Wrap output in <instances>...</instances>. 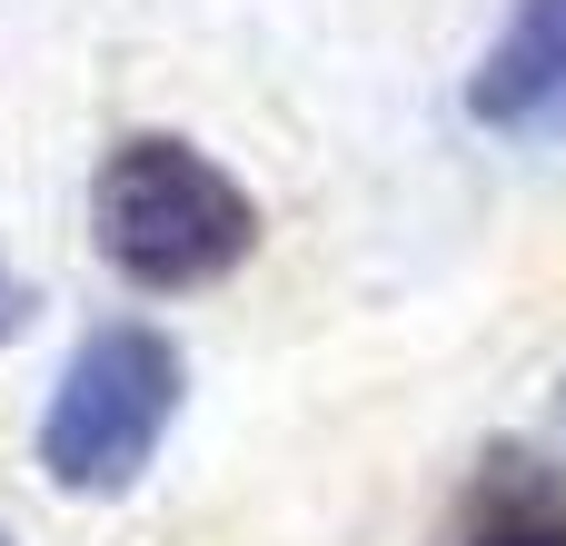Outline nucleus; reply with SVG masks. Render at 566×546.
I'll return each mask as SVG.
<instances>
[{
    "label": "nucleus",
    "mask_w": 566,
    "mask_h": 546,
    "mask_svg": "<svg viewBox=\"0 0 566 546\" xmlns=\"http://www.w3.org/2000/svg\"><path fill=\"white\" fill-rule=\"evenodd\" d=\"M90 229H99V259L129 288H209L259 249V199L209 149H189L169 129H139L99 159Z\"/></svg>",
    "instance_id": "obj_1"
},
{
    "label": "nucleus",
    "mask_w": 566,
    "mask_h": 546,
    "mask_svg": "<svg viewBox=\"0 0 566 546\" xmlns=\"http://www.w3.org/2000/svg\"><path fill=\"white\" fill-rule=\"evenodd\" d=\"M179 418V348L159 328H90L50 388L40 468L70 497H119Z\"/></svg>",
    "instance_id": "obj_2"
},
{
    "label": "nucleus",
    "mask_w": 566,
    "mask_h": 546,
    "mask_svg": "<svg viewBox=\"0 0 566 546\" xmlns=\"http://www.w3.org/2000/svg\"><path fill=\"white\" fill-rule=\"evenodd\" d=\"M468 119L497 139H566V0H517L468 70Z\"/></svg>",
    "instance_id": "obj_3"
},
{
    "label": "nucleus",
    "mask_w": 566,
    "mask_h": 546,
    "mask_svg": "<svg viewBox=\"0 0 566 546\" xmlns=\"http://www.w3.org/2000/svg\"><path fill=\"white\" fill-rule=\"evenodd\" d=\"M458 546H566V477L547 458H488L468 487Z\"/></svg>",
    "instance_id": "obj_4"
},
{
    "label": "nucleus",
    "mask_w": 566,
    "mask_h": 546,
    "mask_svg": "<svg viewBox=\"0 0 566 546\" xmlns=\"http://www.w3.org/2000/svg\"><path fill=\"white\" fill-rule=\"evenodd\" d=\"M20 318H30V288H20V279H10V269H0V338H10V328H20Z\"/></svg>",
    "instance_id": "obj_5"
},
{
    "label": "nucleus",
    "mask_w": 566,
    "mask_h": 546,
    "mask_svg": "<svg viewBox=\"0 0 566 546\" xmlns=\"http://www.w3.org/2000/svg\"><path fill=\"white\" fill-rule=\"evenodd\" d=\"M0 546H10V537H0Z\"/></svg>",
    "instance_id": "obj_6"
}]
</instances>
